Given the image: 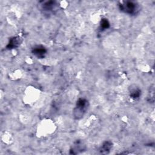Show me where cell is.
<instances>
[{"label":"cell","mask_w":155,"mask_h":155,"mask_svg":"<svg viewBox=\"0 0 155 155\" xmlns=\"http://www.w3.org/2000/svg\"><path fill=\"white\" fill-rule=\"evenodd\" d=\"M19 119L22 124H27L31 120V116L27 113H22L19 116Z\"/></svg>","instance_id":"277c9868"},{"label":"cell","mask_w":155,"mask_h":155,"mask_svg":"<svg viewBox=\"0 0 155 155\" xmlns=\"http://www.w3.org/2000/svg\"><path fill=\"white\" fill-rule=\"evenodd\" d=\"M2 142L6 145H11L14 142L15 138L13 135L8 131H4L1 136Z\"/></svg>","instance_id":"3957f363"},{"label":"cell","mask_w":155,"mask_h":155,"mask_svg":"<svg viewBox=\"0 0 155 155\" xmlns=\"http://www.w3.org/2000/svg\"><path fill=\"white\" fill-rule=\"evenodd\" d=\"M57 129L54 121L48 117L41 119L37 124L36 135L38 137H45L54 134Z\"/></svg>","instance_id":"6da1fadb"},{"label":"cell","mask_w":155,"mask_h":155,"mask_svg":"<svg viewBox=\"0 0 155 155\" xmlns=\"http://www.w3.org/2000/svg\"><path fill=\"white\" fill-rule=\"evenodd\" d=\"M41 95V90L34 85H28L24 90L22 95L23 102L28 105L35 104L39 99Z\"/></svg>","instance_id":"7a4b0ae2"},{"label":"cell","mask_w":155,"mask_h":155,"mask_svg":"<svg viewBox=\"0 0 155 155\" xmlns=\"http://www.w3.org/2000/svg\"><path fill=\"white\" fill-rule=\"evenodd\" d=\"M22 76V72L20 70L16 69L9 73V78L13 79V80H16L19 78H21Z\"/></svg>","instance_id":"5b68a950"}]
</instances>
